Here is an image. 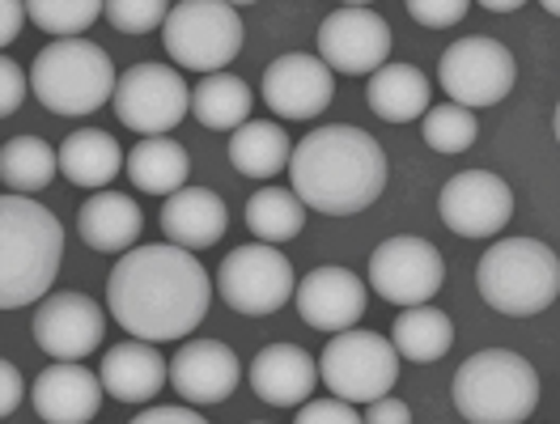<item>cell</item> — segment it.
I'll return each mask as SVG.
<instances>
[{"instance_id":"1","label":"cell","mask_w":560,"mask_h":424,"mask_svg":"<svg viewBox=\"0 0 560 424\" xmlns=\"http://www.w3.org/2000/svg\"><path fill=\"white\" fill-rule=\"evenodd\" d=\"M212 302V281L183 247H137L106 276V310L144 344H171L196 331Z\"/></svg>"},{"instance_id":"2","label":"cell","mask_w":560,"mask_h":424,"mask_svg":"<svg viewBox=\"0 0 560 424\" xmlns=\"http://www.w3.org/2000/svg\"><path fill=\"white\" fill-rule=\"evenodd\" d=\"M293 196L323 216H352L365 212L386 187V153L361 128H315L293 144L289 157Z\"/></svg>"},{"instance_id":"3","label":"cell","mask_w":560,"mask_h":424,"mask_svg":"<svg viewBox=\"0 0 560 424\" xmlns=\"http://www.w3.org/2000/svg\"><path fill=\"white\" fill-rule=\"evenodd\" d=\"M65 259V225L31 196L0 200V306L18 310L43 302Z\"/></svg>"},{"instance_id":"4","label":"cell","mask_w":560,"mask_h":424,"mask_svg":"<svg viewBox=\"0 0 560 424\" xmlns=\"http://www.w3.org/2000/svg\"><path fill=\"white\" fill-rule=\"evenodd\" d=\"M476 288L497 315H544L560 297V259L539 238H501L476 263Z\"/></svg>"},{"instance_id":"5","label":"cell","mask_w":560,"mask_h":424,"mask_svg":"<svg viewBox=\"0 0 560 424\" xmlns=\"http://www.w3.org/2000/svg\"><path fill=\"white\" fill-rule=\"evenodd\" d=\"M451 394L467 424H523L539 408V374L510 349H485L458 365Z\"/></svg>"},{"instance_id":"6","label":"cell","mask_w":560,"mask_h":424,"mask_svg":"<svg viewBox=\"0 0 560 424\" xmlns=\"http://www.w3.org/2000/svg\"><path fill=\"white\" fill-rule=\"evenodd\" d=\"M31 90L51 115H94L106 98H115L119 76L106 47L90 38H60L35 56Z\"/></svg>"},{"instance_id":"7","label":"cell","mask_w":560,"mask_h":424,"mask_svg":"<svg viewBox=\"0 0 560 424\" xmlns=\"http://www.w3.org/2000/svg\"><path fill=\"white\" fill-rule=\"evenodd\" d=\"M166 56L187 72H225L243 51V17L221 0H183L162 26Z\"/></svg>"},{"instance_id":"8","label":"cell","mask_w":560,"mask_h":424,"mask_svg":"<svg viewBox=\"0 0 560 424\" xmlns=\"http://www.w3.org/2000/svg\"><path fill=\"white\" fill-rule=\"evenodd\" d=\"M318 378L345 403H374V399H386L399 382V353L378 331L352 327L323 349Z\"/></svg>"},{"instance_id":"9","label":"cell","mask_w":560,"mask_h":424,"mask_svg":"<svg viewBox=\"0 0 560 424\" xmlns=\"http://www.w3.org/2000/svg\"><path fill=\"white\" fill-rule=\"evenodd\" d=\"M438 81L451 94L455 106H497L501 98H510L514 81H518V60L505 43H497L489 35H467L451 43L438 60Z\"/></svg>"},{"instance_id":"10","label":"cell","mask_w":560,"mask_h":424,"mask_svg":"<svg viewBox=\"0 0 560 424\" xmlns=\"http://www.w3.org/2000/svg\"><path fill=\"white\" fill-rule=\"evenodd\" d=\"M217 293L230 310L250 318L277 315L280 306L289 302V293H298L293 281V263L268 243H246L234 247L221 259L217 272Z\"/></svg>"},{"instance_id":"11","label":"cell","mask_w":560,"mask_h":424,"mask_svg":"<svg viewBox=\"0 0 560 424\" xmlns=\"http://www.w3.org/2000/svg\"><path fill=\"white\" fill-rule=\"evenodd\" d=\"M191 110V94L187 81L178 76L171 64H137L119 76L115 90V115L124 128L144 137H166L171 128H178Z\"/></svg>"},{"instance_id":"12","label":"cell","mask_w":560,"mask_h":424,"mask_svg":"<svg viewBox=\"0 0 560 424\" xmlns=\"http://www.w3.org/2000/svg\"><path fill=\"white\" fill-rule=\"evenodd\" d=\"M442 281H446L442 250L424 238L399 234V238H386L383 247L370 255V288L399 310L429 306V297L442 288Z\"/></svg>"},{"instance_id":"13","label":"cell","mask_w":560,"mask_h":424,"mask_svg":"<svg viewBox=\"0 0 560 424\" xmlns=\"http://www.w3.org/2000/svg\"><path fill=\"white\" fill-rule=\"evenodd\" d=\"M318 60L331 72L374 76L390 64V26L370 4H340L318 26Z\"/></svg>"},{"instance_id":"14","label":"cell","mask_w":560,"mask_h":424,"mask_svg":"<svg viewBox=\"0 0 560 424\" xmlns=\"http://www.w3.org/2000/svg\"><path fill=\"white\" fill-rule=\"evenodd\" d=\"M438 212L442 225L455 229L458 238H492L514 216V191L492 170H463L442 187Z\"/></svg>"},{"instance_id":"15","label":"cell","mask_w":560,"mask_h":424,"mask_svg":"<svg viewBox=\"0 0 560 424\" xmlns=\"http://www.w3.org/2000/svg\"><path fill=\"white\" fill-rule=\"evenodd\" d=\"M35 344L51 361H85L103 344L106 315L85 293H47L35 310Z\"/></svg>"},{"instance_id":"16","label":"cell","mask_w":560,"mask_h":424,"mask_svg":"<svg viewBox=\"0 0 560 424\" xmlns=\"http://www.w3.org/2000/svg\"><path fill=\"white\" fill-rule=\"evenodd\" d=\"M331 98H336V81L318 56L289 51V56H277L264 72V103L280 119H293V123L318 119Z\"/></svg>"},{"instance_id":"17","label":"cell","mask_w":560,"mask_h":424,"mask_svg":"<svg viewBox=\"0 0 560 424\" xmlns=\"http://www.w3.org/2000/svg\"><path fill=\"white\" fill-rule=\"evenodd\" d=\"M243 382V365L230 344L221 340H191L171 361V387L183 394L187 408H212L225 403Z\"/></svg>"},{"instance_id":"18","label":"cell","mask_w":560,"mask_h":424,"mask_svg":"<svg viewBox=\"0 0 560 424\" xmlns=\"http://www.w3.org/2000/svg\"><path fill=\"white\" fill-rule=\"evenodd\" d=\"M293 302H298V315L306 327L340 335V331H352L365 318L370 288L357 281V272H349V268H315L306 281L298 284Z\"/></svg>"},{"instance_id":"19","label":"cell","mask_w":560,"mask_h":424,"mask_svg":"<svg viewBox=\"0 0 560 424\" xmlns=\"http://www.w3.org/2000/svg\"><path fill=\"white\" fill-rule=\"evenodd\" d=\"M103 378L81 361H56L35 378V412L43 424H90L103 408Z\"/></svg>"},{"instance_id":"20","label":"cell","mask_w":560,"mask_h":424,"mask_svg":"<svg viewBox=\"0 0 560 424\" xmlns=\"http://www.w3.org/2000/svg\"><path fill=\"white\" fill-rule=\"evenodd\" d=\"M318 387V361L298 344H268L250 361V390L272 408H302Z\"/></svg>"},{"instance_id":"21","label":"cell","mask_w":560,"mask_h":424,"mask_svg":"<svg viewBox=\"0 0 560 424\" xmlns=\"http://www.w3.org/2000/svg\"><path fill=\"white\" fill-rule=\"evenodd\" d=\"M162 234L171 238V247L183 250H209L221 243V234L230 229V212L221 204V196L209 187H183L162 204Z\"/></svg>"},{"instance_id":"22","label":"cell","mask_w":560,"mask_h":424,"mask_svg":"<svg viewBox=\"0 0 560 424\" xmlns=\"http://www.w3.org/2000/svg\"><path fill=\"white\" fill-rule=\"evenodd\" d=\"M144 229V212L132 196L119 191H94L77 212V234L90 250L103 255H128L137 250V238Z\"/></svg>"},{"instance_id":"23","label":"cell","mask_w":560,"mask_h":424,"mask_svg":"<svg viewBox=\"0 0 560 424\" xmlns=\"http://www.w3.org/2000/svg\"><path fill=\"white\" fill-rule=\"evenodd\" d=\"M98 378H103L110 399H119V403H149L158 390L166 387L171 369H166V361L158 353V344L128 340V344L106 349Z\"/></svg>"},{"instance_id":"24","label":"cell","mask_w":560,"mask_h":424,"mask_svg":"<svg viewBox=\"0 0 560 424\" xmlns=\"http://www.w3.org/2000/svg\"><path fill=\"white\" fill-rule=\"evenodd\" d=\"M56 153H60V175L69 178L72 187H90V191L106 187L119 175V166H128V153L119 149V141L110 132H98V128L72 132Z\"/></svg>"},{"instance_id":"25","label":"cell","mask_w":560,"mask_h":424,"mask_svg":"<svg viewBox=\"0 0 560 424\" xmlns=\"http://www.w3.org/2000/svg\"><path fill=\"white\" fill-rule=\"evenodd\" d=\"M128 178L137 191H149V196H175L187 187V170H191V157L187 149L171 137H144L137 149H128Z\"/></svg>"},{"instance_id":"26","label":"cell","mask_w":560,"mask_h":424,"mask_svg":"<svg viewBox=\"0 0 560 424\" xmlns=\"http://www.w3.org/2000/svg\"><path fill=\"white\" fill-rule=\"evenodd\" d=\"M429 81L424 72L412 69V64H386L370 76V110L386 119V123H412V119H424L429 115Z\"/></svg>"},{"instance_id":"27","label":"cell","mask_w":560,"mask_h":424,"mask_svg":"<svg viewBox=\"0 0 560 424\" xmlns=\"http://www.w3.org/2000/svg\"><path fill=\"white\" fill-rule=\"evenodd\" d=\"M390 344L404 361H417V365H433L451 353L455 344V322L451 315H442L438 306H412L390 322Z\"/></svg>"},{"instance_id":"28","label":"cell","mask_w":560,"mask_h":424,"mask_svg":"<svg viewBox=\"0 0 560 424\" xmlns=\"http://www.w3.org/2000/svg\"><path fill=\"white\" fill-rule=\"evenodd\" d=\"M191 115L212 132H238L250 123V90L234 72H212L191 90Z\"/></svg>"},{"instance_id":"29","label":"cell","mask_w":560,"mask_h":424,"mask_svg":"<svg viewBox=\"0 0 560 424\" xmlns=\"http://www.w3.org/2000/svg\"><path fill=\"white\" fill-rule=\"evenodd\" d=\"M293 149H289V132L280 123H243L234 137H230V162L234 170L246 178H272L289 166Z\"/></svg>"},{"instance_id":"30","label":"cell","mask_w":560,"mask_h":424,"mask_svg":"<svg viewBox=\"0 0 560 424\" xmlns=\"http://www.w3.org/2000/svg\"><path fill=\"white\" fill-rule=\"evenodd\" d=\"M302 225H306V204L284 187H264L246 200V229L268 247L298 238Z\"/></svg>"},{"instance_id":"31","label":"cell","mask_w":560,"mask_h":424,"mask_svg":"<svg viewBox=\"0 0 560 424\" xmlns=\"http://www.w3.org/2000/svg\"><path fill=\"white\" fill-rule=\"evenodd\" d=\"M60 170V153H51V144L38 137H18L0 149V178L13 196L43 191Z\"/></svg>"},{"instance_id":"32","label":"cell","mask_w":560,"mask_h":424,"mask_svg":"<svg viewBox=\"0 0 560 424\" xmlns=\"http://www.w3.org/2000/svg\"><path fill=\"white\" fill-rule=\"evenodd\" d=\"M26 13L38 31L51 35V43H60V38L85 35L98 17H106V4H98V0H31Z\"/></svg>"},{"instance_id":"33","label":"cell","mask_w":560,"mask_h":424,"mask_svg":"<svg viewBox=\"0 0 560 424\" xmlns=\"http://www.w3.org/2000/svg\"><path fill=\"white\" fill-rule=\"evenodd\" d=\"M420 132H424V144L438 149V153H467L476 144V137H480V123H476V115L467 106L442 103L429 106Z\"/></svg>"},{"instance_id":"34","label":"cell","mask_w":560,"mask_h":424,"mask_svg":"<svg viewBox=\"0 0 560 424\" xmlns=\"http://www.w3.org/2000/svg\"><path fill=\"white\" fill-rule=\"evenodd\" d=\"M175 4H162V0H110L106 4V22L119 31V35H149L153 26H166Z\"/></svg>"},{"instance_id":"35","label":"cell","mask_w":560,"mask_h":424,"mask_svg":"<svg viewBox=\"0 0 560 424\" xmlns=\"http://www.w3.org/2000/svg\"><path fill=\"white\" fill-rule=\"evenodd\" d=\"M293 424H365L357 416V408L345 403V399H311V403H302V412H298V421Z\"/></svg>"},{"instance_id":"36","label":"cell","mask_w":560,"mask_h":424,"mask_svg":"<svg viewBox=\"0 0 560 424\" xmlns=\"http://www.w3.org/2000/svg\"><path fill=\"white\" fill-rule=\"evenodd\" d=\"M408 13L417 17L420 26L442 31V26H455V22L467 17V0H412Z\"/></svg>"},{"instance_id":"37","label":"cell","mask_w":560,"mask_h":424,"mask_svg":"<svg viewBox=\"0 0 560 424\" xmlns=\"http://www.w3.org/2000/svg\"><path fill=\"white\" fill-rule=\"evenodd\" d=\"M0 81H4V90H0V115H13L22 106V98H26V72L18 69L13 56L0 60Z\"/></svg>"},{"instance_id":"38","label":"cell","mask_w":560,"mask_h":424,"mask_svg":"<svg viewBox=\"0 0 560 424\" xmlns=\"http://www.w3.org/2000/svg\"><path fill=\"white\" fill-rule=\"evenodd\" d=\"M365 424H412V408L408 403H399L395 394H386V399H374V403H365Z\"/></svg>"},{"instance_id":"39","label":"cell","mask_w":560,"mask_h":424,"mask_svg":"<svg viewBox=\"0 0 560 424\" xmlns=\"http://www.w3.org/2000/svg\"><path fill=\"white\" fill-rule=\"evenodd\" d=\"M22 399H26V390H22L18 365L13 361H0V416H13Z\"/></svg>"},{"instance_id":"40","label":"cell","mask_w":560,"mask_h":424,"mask_svg":"<svg viewBox=\"0 0 560 424\" xmlns=\"http://www.w3.org/2000/svg\"><path fill=\"white\" fill-rule=\"evenodd\" d=\"M132 424H209V421L200 412H191V408H149Z\"/></svg>"},{"instance_id":"41","label":"cell","mask_w":560,"mask_h":424,"mask_svg":"<svg viewBox=\"0 0 560 424\" xmlns=\"http://www.w3.org/2000/svg\"><path fill=\"white\" fill-rule=\"evenodd\" d=\"M26 17H31V13H26V4H18V0H4V4H0V22H4V26H0V43H4V47L22 35Z\"/></svg>"},{"instance_id":"42","label":"cell","mask_w":560,"mask_h":424,"mask_svg":"<svg viewBox=\"0 0 560 424\" xmlns=\"http://www.w3.org/2000/svg\"><path fill=\"white\" fill-rule=\"evenodd\" d=\"M485 9H489V13H514L518 0H485Z\"/></svg>"},{"instance_id":"43","label":"cell","mask_w":560,"mask_h":424,"mask_svg":"<svg viewBox=\"0 0 560 424\" xmlns=\"http://www.w3.org/2000/svg\"><path fill=\"white\" fill-rule=\"evenodd\" d=\"M544 9H548V13H552V17H560V0H548V4H544Z\"/></svg>"},{"instance_id":"44","label":"cell","mask_w":560,"mask_h":424,"mask_svg":"<svg viewBox=\"0 0 560 424\" xmlns=\"http://www.w3.org/2000/svg\"><path fill=\"white\" fill-rule=\"evenodd\" d=\"M552 128H557V141H560V106H557V119H552Z\"/></svg>"}]
</instances>
